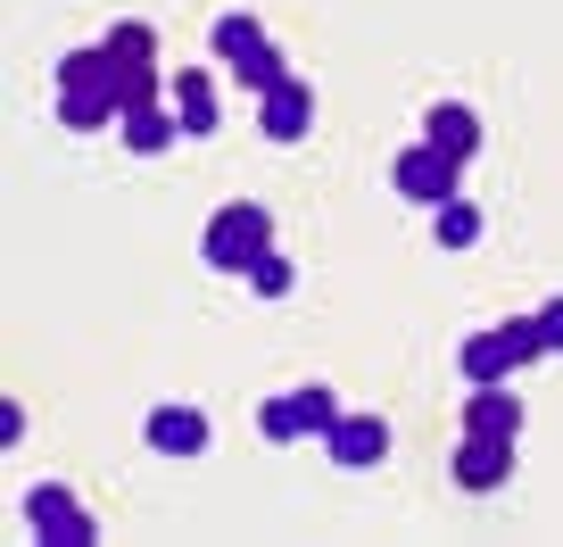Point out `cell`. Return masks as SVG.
Wrapping results in <instances>:
<instances>
[{
	"label": "cell",
	"instance_id": "cell-1",
	"mask_svg": "<svg viewBox=\"0 0 563 547\" xmlns=\"http://www.w3.org/2000/svg\"><path fill=\"white\" fill-rule=\"evenodd\" d=\"M265 249H274V216H265L257 199H232V208H216L208 232H199V258H208L216 274H249Z\"/></svg>",
	"mask_w": 563,
	"mask_h": 547
},
{
	"label": "cell",
	"instance_id": "cell-2",
	"mask_svg": "<svg viewBox=\"0 0 563 547\" xmlns=\"http://www.w3.org/2000/svg\"><path fill=\"white\" fill-rule=\"evenodd\" d=\"M547 357V340H539V324L530 316H514V324H489V332H473L456 349V373L464 382H506V373H522V365H539Z\"/></svg>",
	"mask_w": 563,
	"mask_h": 547
},
{
	"label": "cell",
	"instance_id": "cell-3",
	"mask_svg": "<svg viewBox=\"0 0 563 547\" xmlns=\"http://www.w3.org/2000/svg\"><path fill=\"white\" fill-rule=\"evenodd\" d=\"M464 158H448L440 142H415V150H398L389 158V192L406 199V208H440V199H456L464 192Z\"/></svg>",
	"mask_w": 563,
	"mask_h": 547
},
{
	"label": "cell",
	"instance_id": "cell-4",
	"mask_svg": "<svg viewBox=\"0 0 563 547\" xmlns=\"http://www.w3.org/2000/svg\"><path fill=\"white\" fill-rule=\"evenodd\" d=\"M25 530H34L42 547H91V539H100V523L84 514V497H75V490H58V481L25 490Z\"/></svg>",
	"mask_w": 563,
	"mask_h": 547
},
{
	"label": "cell",
	"instance_id": "cell-5",
	"mask_svg": "<svg viewBox=\"0 0 563 547\" xmlns=\"http://www.w3.org/2000/svg\"><path fill=\"white\" fill-rule=\"evenodd\" d=\"M448 481H456L464 497H489L514 481V440H489V431H464L456 457H448Z\"/></svg>",
	"mask_w": 563,
	"mask_h": 547
},
{
	"label": "cell",
	"instance_id": "cell-6",
	"mask_svg": "<svg viewBox=\"0 0 563 547\" xmlns=\"http://www.w3.org/2000/svg\"><path fill=\"white\" fill-rule=\"evenodd\" d=\"M257 133H265L274 150L307 142V133H316V91H307L299 75H282L274 91H257Z\"/></svg>",
	"mask_w": 563,
	"mask_h": 547
},
{
	"label": "cell",
	"instance_id": "cell-7",
	"mask_svg": "<svg viewBox=\"0 0 563 547\" xmlns=\"http://www.w3.org/2000/svg\"><path fill=\"white\" fill-rule=\"evenodd\" d=\"M323 457H332L340 473H373V464L389 457V424L382 415H340V424L323 431Z\"/></svg>",
	"mask_w": 563,
	"mask_h": 547
},
{
	"label": "cell",
	"instance_id": "cell-8",
	"mask_svg": "<svg viewBox=\"0 0 563 547\" xmlns=\"http://www.w3.org/2000/svg\"><path fill=\"white\" fill-rule=\"evenodd\" d=\"M522 398L506 382H464V431H489V440H522Z\"/></svg>",
	"mask_w": 563,
	"mask_h": 547
},
{
	"label": "cell",
	"instance_id": "cell-9",
	"mask_svg": "<svg viewBox=\"0 0 563 547\" xmlns=\"http://www.w3.org/2000/svg\"><path fill=\"white\" fill-rule=\"evenodd\" d=\"M141 440L158 448V457H199L216 431H208V415H199V406H150V415H141Z\"/></svg>",
	"mask_w": 563,
	"mask_h": 547
},
{
	"label": "cell",
	"instance_id": "cell-10",
	"mask_svg": "<svg viewBox=\"0 0 563 547\" xmlns=\"http://www.w3.org/2000/svg\"><path fill=\"white\" fill-rule=\"evenodd\" d=\"M117 133H124L133 158H166V150L183 142V117H166L158 100H141V108H124V117H117Z\"/></svg>",
	"mask_w": 563,
	"mask_h": 547
},
{
	"label": "cell",
	"instance_id": "cell-11",
	"mask_svg": "<svg viewBox=\"0 0 563 547\" xmlns=\"http://www.w3.org/2000/svg\"><path fill=\"white\" fill-rule=\"evenodd\" d=\"M422 142H440L448 158H464V166H473V158H481V108H464V100H440L431 117H422Z\"/></svg>",
	"mask_w": 563,
	"mask_h": 547
},
{
	"label": "cell",
	"instance_id": "cell-12",
	"mask_svg": "<svg viewBox=\"0 0 563 547\" xmlns=\"http://www.w3.org/2000/svg\"><path fill=\"white\" fill-rule=\"evenodd\" d=\"M166 91H175V117H183V133H216V124H224V108H216V75H208V67H183Z\"/></svg>",
	"mask_w": 563,
	"mask_h": 547
},
{
	"label": "cell",
	"instance_id": "cell-13",
	"mask_svg": "<svg viewBox=\"0 0 563 547\" xmlns=\"http://www.w3.org/2000/svg\"><path fill=\"white\" fill-rule=\"evenodd\" d=\"M481 232H489V216H481V199H440V208H431V241H440V249H473L481 241Z\"/></svg>",
	"mask_w": 563,
	"mask_h": 547
},
{
	"label": "cell",
	"instance_id": "cell-14",
	"mask_svg": "<svg viewBox=\"0 0 563 547\" xmlns=\"http://www.w3.org/2000/svg\"><path fill=\"white\" fill-rule=\"evenodd\" d=\"M117 117L124 108L108 100V91H58V124H67V133H108Z\"/></svg>",
	"mask_w": 563,
	"mask_h": 547
},
{
	"label": "cell",
	"instance_id": "cell-15",
	"mask_svg": "<svg viewBox=\"0 0 563 547\" xmlns=\"http://www.w3.org/2000/svg\"><path fill=\"white\" fill-rule=\"evenodd\" d=\"M208 42H216V58H224V67H241V58H249V51H257V42H265V25L249 18V9H224Z\"/></svg>",
	"mask_w": 563,
	"mask_h": 547
},
{
	"label": "cell",
	"instance_id": "cell-16",
	"mask_svg": "<svg viewBox=\"0 0 563 547\" xmlns=\"http://www.w3.org/2000/svg\"><path fill=\"white\" fill-rule=\"evenodd\" d=\"M282 75H290V58H282V42H257V51H249L241 67H232V84H241V91H274Z\"/></svg>",
	"mask_w": 563,
	"mask_h": 547
},
{
	"label": "cell",
	"instance_id": "cell-17",
	"mask_svg": "<svg viewBox=\"0 0 563 547\" xmlns=\"http://www.w3.org/2000/svg\"><path fill=\"white\" fill-rule=\"evenodd\" d=\"M249 291H257V299H290V291H299V265L282 258V241L265 249L257 265H249Z\"/></svg>",
	"mask_w": 563,
	"mask_h": 547
},
{
	"label": "cell",
	"instance_id": "cell-18",
	"mask_svg": "<svg viewBox=\"0 0 563 547\" xmlns=\"http://www.w3.org/2000/svg\"><path fill=\"white\" fill-rule=\"evenodd\" d=\"M108 51H117L124 58V67H158V34H150V25H141V18H124V25H108Z\"/></svg>",
	"mask_w": 563,
	"mask_h": 547
},
{
	"label": "cell",
	"instance_id": "cell-19",
	"mask_svg": "<svg viewBox=\"0 0 563 547\" xmlns=\"http://www.w3.org/2000/svg\"><path fill=\"white\" fill-rule=\"evenodd\" d=\"M257 431H265L274 448L307 440V415H299V398H265V406H257Z\"/></svg>",
	"mask_w": 563,
	"mask_h": 547
},
{
	"label": "cell",
	"instance_id": "cell-20",
	"mask_svg": "<svg viewBox=\"0 0 563 547\" xmlns=\"http://www.w3.org/2000/svg\"><path fill=\"white\" fill-rule=\"evenodd\" d=\"M290 398H299V415H307V440H323V431L340 424V398L323 382H307V390H290Z\"/></svg>",
	"mask_w": 563,
	"mask_h": 547
},
{
	"label": "cell",
	"instance_id": "cell-21",
	"mask_svg": "<svg viewBox=\"0 0 563 547\" xmlns=\"http://www.w3.org/2000/svg\"><path fill=\"white\" fill-rule=\"evenodd\" d=\"M530 324H539V340H547V357H563V291L547 307H530Z\"/></svg>",
	"mask_w": 563,
	"mask_h": 547
},
{
	"label": "cell",
	"instance_id": "cell-22",
	"mask_svg": "<svg viewBox=\"0 0 563 547\" xmlns=\"http://www.w3.org/2000/svg\"><path fill=\"white\" fill-rule=\"evenodd\" d=\"M18 440H25V406L0 398V448H18Z\"/></svg>",
	"mask_w": 563,
	"mask_h": 547
}]
</instances>
